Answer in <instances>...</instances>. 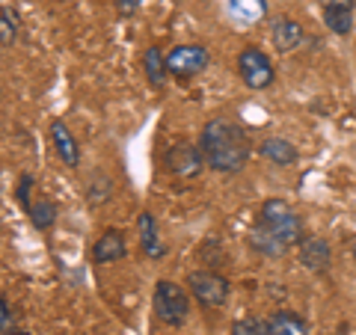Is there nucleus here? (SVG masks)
<instances>
[{
  "instance_id": "nucleus-16",
  "label": "nucleus",
  "mask_w": 356,
  "mask_h": 335,
  "mask_svg": "<svg viewBox=\"0 0 356 335\" xmlns=\"http://www.w3.org/2000/svg\"><path fill=\"white\" fill-rule=\"evenodd\" d=\"M229 15L238 24H255L267 15V3L264 0H229Z\"/></svg>"
},
{
  "instance_id": "nucleus-23",
  "label": "nucleus",
  "mask_w": 356,
  "mask_h": 335,
  "mask_svg": "<svg viewBox=\"0 0 356 335\" xmlns=\"http://www.w3.org/2000/svg\"><path fill=\"white\" fill-rule=\"evenodd\" d=\"M143 0H113V6L119 9V15H131V13H137Z\"/></svg>"
},
{
  "instance_id": "nucleus-9",
  "label": "nucleus",
  "mask_w": 356,
  "mask_h": 335,
  "mask_svg": "<svg viewBox=\"0 0 356 335\" xmlns=\"http://www.w3.org/2000/svg\"><path fill=\"white\" fill-rule=\"evenodd\" d=\"M125 255H128L125 234L119 229H107L102 238L92 243V261L95 264H113V261H122Z\"/></svg>"
},
{
  "instance_id": "nucleus-13",
  "label": "nucleus",
  "mask_w": 356,
  "mask_h": 335,
  "mask_svg": "<svg viewBox=\"0 0 356 335\" xmlns=\"http://www.w3.org/2000/svg\"><path fill=\"white\" fill-rule=\"evenodd\" d=\"M273 48L280 51V54H291L294 48H300V42H303V27H300V21L294 18H276L273 21Z\"/></svg>"
},
{
  "instance_id": "nucleus-6",
  "label": "nucleus",
  "mask_w": 356,
  "mask_h": 335,
  "mask_svg": "<svg viewBox=\"0 0 356 335\" xmlns=\"http://www.w3.org/2000/svg\"><path fill=\"white\" fill-rule=\"evenodd\" d=\"M163 166H166V172L175 178H196L202 172V166H208V163H205V154L199 149V142L196 146L193 142H175V146L166 149Z\"/></svg>"
},
{
  "instance_id": "nucleus-19",
  "label": "nucleus",
  "mask_w": 356,
  "mask_h": 335,
  "mask_svg": "<svg viewBox=\"0 0 356 335\" xmlns=\"http://www.w3.org/2000/svg\"><path fill=\"white\" fill-rule=\"evenodd\" d=\"M324 24L336 36H348L353 30V9H324Z\"/></svg>"
},
{
  "instance_id": "nucleus-10",
  "label": "nucleus",
  "mask_w": 356,
  "mask_h": 335,
  "mask_svg": "<svg viewBox=\"0 0 356 335\" xmlns=\"http://www.w3.org/2000/svg\"><path fill=\"white\" fill-rule=\"evenodd\" d=\"M51 142H54V149H57L60 161L69 166V170H77V163H81V149H77L72 131H69V125H65L63 119L51 122Z\"/></svg>"
},
{
  "instance_id": "nucleus-20",
  "label": "nucleus",
  "mask_w": 356,
  "mask_h": 335,
  "mask_svg": "<svg viewBox=\"0 0 356 335\" xmlns=\"http://www.w3.org/2000/svg\"><path fill=\"white\" fill-rule=\"evenodd\" d=\"M15 36H18V24H15V15L3 9L0 13V42H3V48H13L15 44Z\"/></svg>"
},
{
  "instance_id": "nucleus-17",
  "label": "nucleus",
  "mask_w": 356,
  "mask_h": 335,
  "mask_svg": "<svg viewBox=\"0 0 356 335\" xmlns=\"http://www.w3.org/2000/svg\"><path fill=\"white\" fill-rule=\"evenodd\" d=\"M270 329L273 335H309V323L300 315H294V311L282 309L270 318Z\"/></svg>"
},
{
  "instance_id": "nucleus-14",
  "label": "nucleus",
  "mask_w": 356,
  "mask_h": 335,
  "mask_svg": "<svg viewBox=\"0 0 356 335\" xmlns=\"http://www.w3.org/2000/svg\"><path fill=\"white\" fill-rule=\"evenodd\" d=\"M259 154L264 161H273L276 166H291L300 158L297 149L285 137H267V140H261L259 142Z\"/></svg>"
},
{
  "instance_id": "nucleus-15",
  "label": "nucleus",
  "mask_w": 356,
  "mask_h": 335,
  "mask_svg": "<svg viewBox=\"0 0 356 335\" xmlns=\"http://www.w3.org/2000/svg\"><path fill=\"white\" fill-rule=\"evenodd\" d=\"M143 69H146V77L154 89H163L166 86V77H170V69H166V57L161 54V48H146L143 54Z\"/></svg>"
},
{
  "instance_id": "nucleus-11",
  "label": "nucleus",
  "mask_w": 356,
  "mask_h": 335,
  "mask_svg": "<svg viewBox=\"0 0 356 335\" xmlns=\"http://www.w3.org/2000/svg\"><path fill=\"white\" fill-rule=\"evenodd\" d=\"M247 243H250V250H252V252L264 255V259H282V255L291 250L285 240H280L273 231H267L264 226H259V222H255V226L250 229Z\"/></svg>"
},
{
  "instance_id": "nucleus-25",
  "label": "nucleus",
  "mask_w": 356,
  "mask_h": 335,
  "mask_svg": "<svg viewBox=\"0 0 356 335\" xmlns=\"http://www.w3.org/2000/svg\"><path fill=\"white\" fill-rule=\"evenodd\" d=\"M321 6L324 9H353L356 0H321Z\"/></svg>"
},
{
  "instance_id": "nucleus-27",
  "label": "nucleus",
  "mask_w": 356,
  "mask_h": 335,
  "mask_svg": "<svg viewBox=\"0 0 356 335\" xmlns=\"http://www.w3.org/2000/svg\"><path fill=\"white\" fill-rule=\"evenodd\" d=\"M13 335H30V332H13Z\"/></svg>"
},
{
  "instance_id": "nucleus-24",
  "label": "nucleus",
  "mask_w": 356,
  "mask_h": 335,
  "mask_svg": "<svg viewBox=\"0 0 356 335\" xmlns=\"http://www.w3.org/2000/svg\"><path fill=\"white\" fill-rule=\"evenodd\" d=\"M232 335H255V323L252 320H235L232 323Z\"/></svg>"
},
{
  "instance_id": "nucleus-12",
  "label": "nucleus",
  "mask_w": 356,
  "mask_h": 335,
  "mask_svg": "<svg viewBox=\"0 0 356 335\" xmlns=\"http://www.w3.org/2000/svg\"><path fill=\"white\" fill-rule=\"evenodd\" d=\"M137 234H140V250L146 259H163L166 255V247L161 243V234H158V222H154V217L149 214V211H143L140 220H137Z\"/></svg>"
},
{
  "instance_id": "nucleus-7",
  "label": "nucleus",
  "mask_w": 356,
  "mask_h": 335,
  "mask_svg": "<svg viewBox=\"0 0 356 335\" xmlns=\"http://www.w3.org/2000/svg\"><path fill=\"white\" fill-rule=\"evenodd\" d=\"M238 72H241V81L250 89H267L273 83V63L259 48H243L238 54Z\"/></svg>"
},
{
  "instance_id": "nucleus-2",
  "label": "nucleus",
  "mask_w": 356,
  "mask_h": 335,
  "mask_svg": "<svg viewBox=\"0 0 356 335\" xmlns=\"http://www.w3.org/2000/svg\"><path fill=\"white\" fill-rule=\"evenodd\" d=\"M259 226H264L267 231H273L280 240H285L288 247H294V243H300L306 238L303 234V220H300V214L285 202V199H267V202L261 205L259 211Z\"/></svg>"
},
{
  "instance_id": "nucleus-18",
  "label": "nucleus",
  "mask_w": 356,
  "mask_h": 335,
  "mask_svg": "<svg viewBox=\"0 0 356 335\" xmlns=\"http://www.w3.org/2000/svg\"><path fill=\"white\" fill-rule=\"evenodd\" d=\"M27 214H30V222H33V226H36L39 231H48L54 222H57L60 211H57V202H51V199H36Z\"/></svg>"
},
{
  "instance_id": "nucleus-22",
  "label": "nucleus",
  "mask_w": 356,
  "mask_h": 335,
  "mask_svg": "<svg viewBox=\"0 0 356 335\" xmlns=\"http://www.w3.org/2000/svg\"><path fill=\"white\" fill-rule=\"evenodd\" d=\"M13 309H9V300L0 297V335H13Z\"/></svg>"
},
{
  "instance_id": "nucleus-21",
  "label": "nucleus",
  "mask_w": 356,
  "mask_h": 335,
  "mask_svg": "<svg viewBox=\"0 0 356 335\" xmlns=\"http://www.w3.org/2000/svg\"><path fill=\"white\" fill-rule=\"evenodd\" d=\"M30 190H33V175H21L18 178V190H15V199H18V205L30 211L33 202H30Z\"/></svg>"
},
{
  "instance_id": "nucleus-3",
  "label": "nucleus",
  "mask_w": 356,
  "mask_h": 335,
  "mask_svg": "<svg viewBox=\"0 0 356 335\" xmlns=\"http://www.w3.org/2000/svg\"><path fill=\"white\" fill-rule=\"evenodd\" d=\"M191 291H184L181 285L170 282V279H161L154 285V297H152V309H154V318L166 327H181L191 315Z\"/></svg>"
},
{
  "instance_id": "nucleus-4",
  "label": "nucleus",
  "mask_w": 356,
  "mask_h": 335,
  "mask_svg": "<svg viewBox=\"0 0 356 335\" xmlns=\"http://www.w3.org/2000/svg\"><path fill=\"white\" fill-rule=\"evenodd\" d=\"M184 285H187V291L193 294L196 303L205 309H217L229 300V279L214 270H193Z\"/></svg>"
},
{
  "instance_id": "nucleus-5",
  "label": "nucleus",
  "mask_w": 356,
  "mask_h": 335,
  "mask_svg": "<svg viewBox=\"0 0 356 335\" xmlns=\"http://www.w3.org/2000/svg\"><path fill=\"white\" fill-rule=\"evenodd\" d=\"M208 60H211V54L205 44H178V48L166 54V69H170V77L191 81L199 72H205Z\"/></svg>"
},
{
  "instance_id": "nucleus-1",
  "label": "nucleus",
  "mask_w": 356,
  "mask_h": 335,
  "mask_svg": "<svg viewBox=\"0 0 356 335\" xmlns=\"http://www.w3.org/2000/svg\"><path fill=\"white\" fill-rule=\"evenodd\" d=\"M199 149H202L205 163L211 166V170L222 172V175L241 172L252 158L250 133L232 119H211L202 128Z\"/></svg>"
},
{
  "instance_id": "nucleus-26",
  "label": "nucleus",
  "mask_w": 356,
  "mask_h": 335,
  "mask_svg": "<svg viewBox=\"0 0 356 335\" xmlns=\"http://www.w3.org/2000/svg\"><path fill=\"white\" fill-rule=\"evenodd\" d=\"M353 261H356V243H353Z\"/></svg>"
},
{
  "instance_id": "nucleus-8",
  "label": "nucleus",
  "mask_w": 356,
  "mask_h": 335,
  "mask_svg": "<svg viewBox=\"0 0 356 335\" xmlns=\"http://www.w3.org/2000/svg\"><path fill=\"white\" fill-rule=\"evenodd\" d=\"M300 247V261H303L306 270L312 273H327L332 264V250L324 238H315V234H306L303 240L297 243Z\"/></svg>"
}]
</instances>
